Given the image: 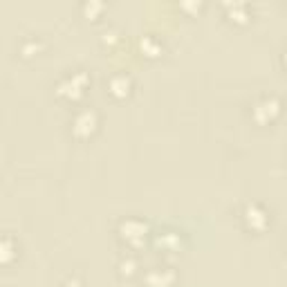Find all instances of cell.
<instances>
[{"mask_svg":"<svg viewBox=\"0 0 287 287\" xmlns=\"http://www.w3.org/2000/svg\"><path fill=\"white\" fill-rule=\"evenodd\" d=\"M285 59H287V56H285Z\"/></svg>","mask_w":287,"mask_h":287,"instance_id":"cell-9","label":"cell"},{"mask_svg":"<svg viewBox=\"0 0 287 287\" xmlns=\"http://www.w3.org/2000/svg\"><path fill=\"white\" fill-rule=\"evenodd\" d=\"M173 280V276L169 274V271H153V274L148 276V283L153 287H164L166 283H171Z\"/></svg>","mask_w":287,"mask_h":287,"instance_id":"cell-4","label":"cell"},{"mask_svg":"<svg viewBox=\"0 0 287 287\" xmlns=\"http://www.w3.org/2000/svg\"><path fill=\"white\" fill-rule=\"evenodd\" d=\"M83 86H86V74H74V76H70V79H65L61 83V92L76 97L83 90Z\"/></svg>","mask_w":287,"mask_h":287,"instance_id":"cell-3","label":"cell"},{"mask_svg":"<svg viewBox=\"0 0 287 287\" xmlns=\"http://www.w3.org/2000/svg\"><path fill=\"white\" fill-rule=\"evenodd\" d=\"M256 119H260V121H267L271 119L276 112H278V101L276 99H265V101H260L258 106H256Z\"/></svg>","mask_w":287,"mask_h":287,"instance_id":"cell-2","label":"cell"},{"mask_svg":"<svg viewBox=\"0 0 287 287\" xmlns=\"http://www.w3.org/2000/svg\"><path fill=\"white\" fill-rule=\"evenodd\" d=\"M247 220H249V224H254V227H260V224H265V213L260 211V209H256V207H249L247 209Z\"/></svg>","mask_w":287,"mask_h":287,"instance_id":"cell-5","label":"cell"},{"mask_svg":"<svg viewBox=\"0 0 287 287\" xmlns=\"http://www.w3.org/2000/svg\"><path fill=\"white\" fill-rule=\"evenodd\" d=\"M124 233H126L128 238H137V236H144L146 233V227L139 222H126L124 224Z\"/></svg>","mask_w":287,"mask_h":287,"instance_id":"cell-6","label":"cell"},{"mask_svg":"<svg viewBox=\"0 0 287 287\" xmlns=\"http://www.w3.org/2000/svg\"><path fill=\"white\" fill-rule=\"evenodd\" d=\"M112 90L114 92H126L128 90V79H124V76L121 79H114L112 81Z\"/></svg>","mask_w":287,"mask_h":287,"instance_id":"cell-7","label":"cell"},{"mask_svg":"<svg viewBox=\"0 0 287 287\" xmlns=\"http://www.w3.org/2000/svg\"><path fill=\"white\" fill-rule=\"evenodd\" d=\"M95 124H97L95 112H90V110L81 112L79 117H76V121H74L76 135H88V133H92V130H95Z\"/></svg>","mask_w":287,"mask_h":287,"instance_id":"cell-1","label":"cell"},{"mask_svg":"<svg viewBox=\"0 0 287 287\" xmlns=\"http://www.w3.org/2000/svg\"><path fill=\"white\" fill-rule=\"evenodd\" d=\"M101 9V5H86V12L88 14H95V12H99Z\"/></svg>","mask_w":287,"mask_h":287,"instance_id":"cell-8","label":"cell"}]
</instances>
